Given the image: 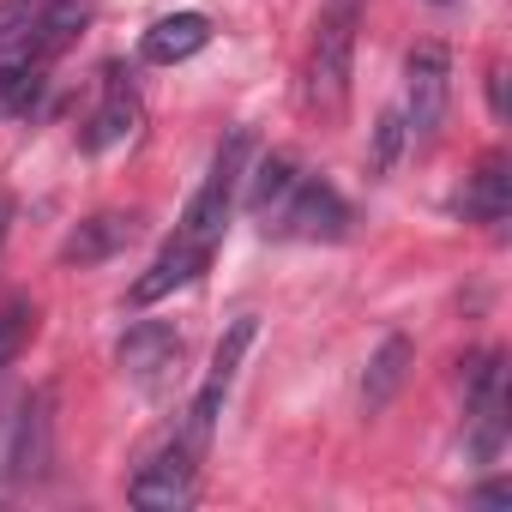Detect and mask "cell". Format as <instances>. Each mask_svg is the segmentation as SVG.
Wrapping results in <instances>:
<instances>
[{
    "mask_svg": "<svg viewBox=\"0 0 512 512\" xmlns=\"http://www.w3.org/2000/svg\"><path fill=\"white\" fill-rule=\"evenodd\" d=\"M356 25L362 0H326L308 61H302V115L308 121H338L350 103V67H356Z\"/></svg>",
    "mask_w": 512,
    "mask_h": 512,
    "instance_id": "1",
    "label": "cell"
},
{
    "mask_svg": "<svg viewBox=\"0 0 512 512\" xmlns=\"http://www.w3.org/2000/svg\"><path fill=\"white\" fill-rule=\"evenodd\" d=\"M205 266H211V253L175 235V241H169V247L157 253V260H151V266H145V272L133 278V302H139V308H151V302H163V296L187 290V284H193V278H199Z\"/></svg>",
    "mask_w": 512,
    "mask_h": 512,
    "instance_id": "11",
    "label": "cell"
},
{
    "mask_svg": "<svg viewBox=\"0 0 512 512\" xmlns=\"http://www.w3.org/2000/svg\"><path fill=\"white\" fill-rule=\"evenodd\" d=\"M410 368H416V344H410L404 332L380 338V350H374L368 368H362V416H380V410L398 398V386L410 380Z\"/></svg>",
    "mask_w": 512,
    "mask_h": 512,
    "instance_id": "12",
    "label": "cell"
},
{
    "mask_svg": "<svg viewBox=\"0 0 512 512\" xmlns=\"http://www.w3.org/2000/svg\"><path fill=\"white\" fill-rule=\"evenodd\" d=\"M272 235H290V241H344L350 235V205L332 181H296L290 199L266 217Z\"/></svg>",
    "mask_w": 512,
    "mask_h": 512,
    "instance_id": "5",
    "label": "cell"
},
{
    "mask_svg": "<svg viewBox=\"0 0 512 512\" xmlns=\"http://www.w3.org/2000/svg\"><path fill=\"white\" fill-rule=\"evenodd\" d=\"M7 217H13V199H0V235H7Z\"/></svg>",
    "mask_w": 512,
    "mask_h": 512,
    "instance_id": "20",
    "label": "cell"
},
{
    "mask_svg": "<svg viewBox=\"0 0 512 512\" xmlns=\"http://www.w3.org/2000/svg\"><path fill=\"white\" fill-rule=\"evenodd\" d=\"M247 151H253V133H247V127H235V133L217 145V157H211V169H205L199 193L187 199V211H181V223H175V235H181V241H193V247L217 253V241H223V229H229V211H235V199H241Z\"/></svg>",
    "mask_w": 512,
    "mask_h": 512,
    "instance_id": "2",
    "label": "cell"
},
{
    "mask_svg": "<svg viewBox=\"0 0 512 512\" xmlns=\"http://www.w3.org/2000/svg\"><path fill=\"white\" fill-rule=\"evenodd\" d=\"M205 43H211V19H205V13H163V19L139 37V55H145L151 67H175V61H193Z\"/></svg>",
    "mask_w": 512,
    "mask_h": 512,
    "instance_id": "13",
    "label": "cell"
},
{
    "mask_svg": "<svg viewBox=\"0 0 512 512\" xmlns=\"http://www.w3.org/2000/svg\"><path fill=\"white\" fill-rule=\"evenodd\" d=\"M476 500H482V506H506V500H512V488H506V482H482V488H476Z\"/></svg>",
    "mask_w": 512,
    "mask_h": 512,
    "instance_id": "19",
    "label": "cell"
},
{
    "mask_svg": "<svg viewBox=\"0 0 512 512\" xmlns=\"http://www.w3.org/2000/svg\"><path fill=\"white\" fill-rule=\"evenodd\" d=\"M199 452H205V446H193L187 434L163 440V446L133 470L127 500L145 506V512H181V506L193 500V488H199Z\"/></svg>",
    "mask_w": 512,
    "mask_h": 512,
    "instance_id": "4",
    "label": "cell"
},
{
    "mask_svg": "<svg viewBox=\"0 0 512 512\" xmlns=\"http://www.w3.org/2000/svg\"><path fill=\"white\" fill-rule=\"evenodd\" d=\"M241 181H247V193H241L247 211H253V217H272V211L290 199V187H296L302 175H296V163H290L284 151H266L260 163H253V175H241Z\"/></svg>",
    "mask_w": 512,
    "mask_h": 512,
    "instance_id": "15",
    "label": "cell"
},
{
    "mask_svg": "<svg viewBox=\"0 0 512 512\" xmlns=\"http://www.w3.org/2000/svg\"><path fill=\"white\" fill-rule=\"evenodd\" d=\"M31 332H37V302L31 296H7V302H0V374L25 356Z\"/></svg>",
    "mask_w": 512,
    "mask_h": 512,
    "instance_id": "17",
    "label": "cell"
},
{
    "mask_svg": "<svg viewBox=\"0 0 512 512\" xmlns=\"http://www.w3.org/2000/svg\"><path fill=\"white\" fill-rule=\"evenodd\" d=\"M49 410H55V392H25L13 404V482H31L49 470Z\"/></svg>",
    "mask_w": 512,
    "mask_h": 512,
    "instance_id": "9",
    "label": "cell"
},
{
    "mask_svg": "<svg viewBox=\"0 0 512 512\" xmlns=\"http://www.w3.org/2000/svg\"><path fill=\"white\" fill-rule=\"evenodd\" d=\"M253 332H260V320L241 314V320H229V332L217 338L211 368H205V386H199V398H193V410H187V440H193V446L211 440V428H217V416H223V398H229V386H235V374H241V356L253 350Z\"/></svg>",
    "mask_w": 512,
    "mask_h": 512,
    "instance_id": "6",
    "label": "cell"
},
{
    "mask_svg": "<svg viewBox=\"0 0 512 512\" xmlns=\"http://www.w3.org/2000/svg\"><path fill=\"white\" fill-rule=\"evenodd\" d=\"M133 127H139V91L121 79V67H109V73H103V103L91 109V121H85L79 145H85L91 157H103V151L127 145V139H133Z\"/></svg>",
    "mask_w": 512,
    "mask_h": 512,
    "instance_id": "8",
    "label": "cell"
},
{
    "mask_svg": "<svg viewBox=\"0 0 512 512\" xmlns=\"http://www.w3.org/2000/svg\"><path fill=\"white\" fill-rule=\"evenodd\" d=\"M434 7H446V0H434Z\"/></svg>",
    "mask_w": 512,
    "mask_h": 512,
    "instance_id": "21",
    "label": "cell"
},
{
    "mask_svg": "<svg viewBox=\"0 0 512 512\" xmlns=\"http://www.w3.org/2000/svg\"><path fill=\"white\" fill-rule=\"evenodd\" d=\"M410 145V127H404V115L398 109H386L380 121H374V157H368V169L374 175H386L392 163H398V151Z\"/></svg>",
    "mask_w": 512,
    "mask_h": 512,
    "instance_id": "18",
    "label": "cell"
},
{
    "mask_svg": "<svg viewBox=\"0 0 512 512\" xmlns=\"http://www.w3.org/2000/svg\"><path fill=\"white\" fill-rule=\"evenodd\" d=\"M133 235H139V211H97V217H85L61 241V260L67 266H103V260H115Z\"/></svg>",
    "mask_w": 512,
    "mask_h": 512,
    "instance_id": "10",
    "label": "cell"
},
{
    "mask_svg": "<svg viewBox=\"0 0 512 512\" xmlns=\"http://www.w3.org/2000/svg\"><path fill=\"white\" fill-rule=\"evenodd\" d=\"M115 362H121V374H127L139 392H163V386L175 380V368H181V332H175L169 320H139V326H127V338L115 344Z\"/></svg>",
    "mask_w": 512,
    "mask_h": 512,
    "instance_id": "7",
    "label": "cell"
},
{
    "mask_svg": "<svg viewBox=\"0 0 512 512\" xmlns=\"http://www.w3.org/2000/svg\"><path fill=\"white\" fill-rule=\"evenodd\" d=\"M446 103H452V55L440 43H416L404 55V127L416 145H428L446 121Z\"/></svg>",
    "mask_w": 512,
    "mask_h": 512,
    "instance_id": "3",
    "label": "cell"
},
{
    "mask_svg": "<svg viewBox=\"0 0 512 512\" xmlns=\"http://www.w3.org/2000/svg\"><path fill=\"white\" fill-rule=\"evenodd\" d=\"M43 67L49 61H31V55H19V61H0V115H31L37 103H43Z\"/></svg>",
    "mask_w": 512,
    "mask_h": 512,
    "instance_id": "16",
    "label": "cell"
},
{
    "mask_svg": "<svg viewBox=\"0 0 512 512\" xmlns=\"http://www.w3.org/2000/svg\"><path fill=\"white\" fill-rule=\"evenodd\" d=\"M458 211H464L470 223H506V211H512V157H506V151H488V157L476 163V175H470Z\"/></svg>",
    "mask_w": 512,
    "mask_h": 512,
    "instance_id": "14",
    "label": "cell"
}]
</instances>
